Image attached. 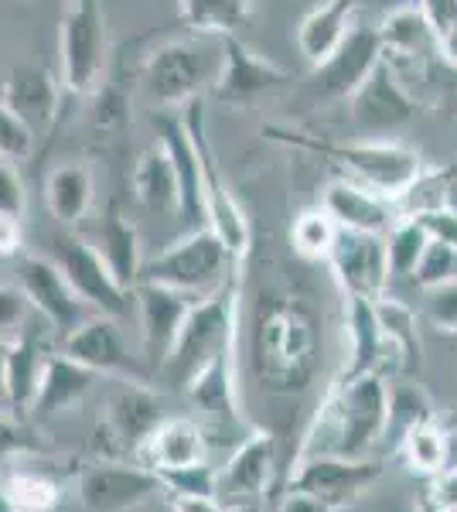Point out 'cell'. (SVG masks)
<instances>
[{"instance_id":"obj_1","label":"cell","mask_w":457,"mask_h":512,"mask_svg":"<svg viewBox=\"0 0 457 512\" xmlns=\"http://www.w3.org/2000/svg\"><path fill=\"white\" fill-rule=\"evenodd\" d=\"M321 366V315L311 297L270 291L256 297L249 318V369L273 393H301Z\"/></svg>"},{"instance_id":"obj_34","label":"cell","mask_w":457,"mask_h":512,"mask_svg":"<svg viewBox=\"0 0 457 512\" xmlns=\"http://www.w3.org/2000/svg\"><path fill=\"white\" fill-rule=\"evenodd\" d=\"M45 362L48 352L38 342V335H21L18 342H11V355H7V403L14 410H31Z\"/></svg>"},{"instance_id":"obj_44","label":"cell","mask_w":457,"mask_h":512,"mask_svg":"<svg viewBox=\"0 0 457 512\" xmlns=\"http://www.w3.org/2000/svg\"><path fill=\"white\" fill-rule=\"evenodd\" d=\"M35 130L24 123L11 106L0 99V158L4 161H28L35 154Z\"/></svg>"},{"instance_id":"obj_56","label":"cell","mask_w":457,"mask_h":512,"mask_svg":"<svg viewBox=\"0 0 457 512\" xmlns=\"http://www.w3.org/2000/svg\"><path fill=\"white\" fill-rule=\"evenodd\" d=\"M7 355H11V342L0 335V403H7Z\"/></svg>"},{"instance_id":"obj_29","label":"cell","mask_w":457,"mask_h":512,"mask_svg":"<svg viewBox=\"0 0 457 512\" xmlns=\"http://www.w3.org/2000/svg\"><path fill=\"white\" fill-rule=\"evenodd\" d=\"M99 373L89 366H82L72 355L65 352H48L45 373H41L35 403H31V414L52 417L62 414V410L76 407L79 400H86V393L96 386Z\"/></svg>"},{"instance_id":"obj_19","label":"cell","mask_w":457,"mask_h":512,"mask_svg":"<svg viewBox=\"0 0 457 512\" xmlns=\"http://www.w3.org/2000/svg\"><path fill=\"white\" fill-rule=\"evenodd\" d=\"M62 82L52 69L38 62L14 65L11 76L0 82V99L11 106L18 117L35 130V137L52 134L58 127V110H62Z\"/></svg>"},{"instance_id":"obj_18","label":"cell","mask_w":457,"mask_h":512,"mask_svg":"<svg viewBox=\"0 0 457 512\" xmlns=\"http://www.w3.org/2000/svg\"><path fill=\"white\" fill-rule=\"evenodd\" d=\"M345 328H348V355L338 383L348 379H359L369 373L389 376V373H403L400 369V355H396L393 342L382 332L379 318H376V301L372 297H345Z\"/></svg>"},{"instance_id":"obj_42","label":"cell","mask_w":457,"mask_h":512,"mask_svg":"<svg viewBox=\"0 0 457 512\" xmlns=\"http://www.w3.org/2000/svg\"><path fill=\"white\" fill-rule=\"evenodd\" d=\"M454 270H457V250L430 236L427 250H423L410 280L417 287H423V291H430V287H440V284H447V280H454Z\"/></svg>"},{"instance_id":"obj_51","label":"cell","mask_w":457,"mask_h":512,"mask_svg":"<svg viewBox=\"0 0 457 512\" xmlns=\"http://www.w3.org/2000/svg\"><path fill=\"white\" fill-rule=\"evenodd\" d=\"M24 250V219L0 212V256H21Z\"/></svg>"},{"instance_id":"obj_39","label":"cell","mask_w":457,"mask_h":512,"mask_svg":"<svg viewBox=\"0 0 457 512\" xmlns=\"http://www.w3.org/2000/svg\"><path fill=\"white\" fill-rule=\"evenodd\" d=\"M335 239H338V226L321 205L318 209H304L301 216L290 222V246L304 260H328Z\"/></svg>"},{"instance_id":"obj_17","label":"cell","mask_w":457,"mask_h":512,"mask_svg":"<svg viewBox=\"0 0 457 512\" xmlns=\"http://www.w3.org/2000/svg\"><path fill=\"white\" fill-rule=\"evenodd\" d=\"M164 492L161 475L144 468L140 461L134 465H96L79 478V502L82 512H127L137 509L140 502L154 499Z\"/></svg>"},{"instance_id":"obj_49","label":"cell","mask_w":457,"mask_h":512,"mask_svg":"<svg viewBox=\"0 0 457 512\" xmlns=\"http://www.w3.org/2000/svg\"><path fill=\"white\" fill-rule=\"evenodd\" d=\"M28 297H24L21 287H7L0 284V335L11 332V328H18L24 315H28Z\"/></svg>"},{"instance_id":"obj_36","label":"cell","mask_w":457,"mask_h":512,"mask_svg":"<svg viewBox=\"0 0 457 512\" xmlns=\"http://www.w3.org/2000/svg\"><path fill=\"white\" fill-rule=\"evenodd\" d=\"M14 512H55L62 502V485L55 475L38 472V468H18L0 485Z\"/></svg>"},{"instance_id":"obj_35","label":"cell","mask_w":457,"mask_h":512,"mask_svg":"<svg viewBox=\"0 0 457 512\" xmlns=\"http://www.w3.org/2000/svg\"><path fill=\"white\" fill-rule=\"evenodd\" d=\"M376 318L382 325V332L393 342L396 355H400V369L403 376H413L420 373L423 366V345H420V328H417V315L406 308L403 301L396 297L382 294L376 297Z\"/></svg>"},{"instance_id":"obj_50","label":"cell","mask_w":457,"mask_h":512,"mask_svg":"<svg viewBox=\"0 0 457 512\" xmlns=\"http://www.w3.org/2000/svg\"><path fill=\"white\" fill-rule=\"evenodd\" d=\"M423 226H427V233L440 239V243L454 246L457 250V212H447V209H434V212H423L417 216Z\"/></svg>"},{"instance_id":"obj_9","label":"cell","mask_w":457,"mask_h":512,"mask_svg":"<svg viewBox=\"0 0 457 512\" xmlns=\"http://www.w3.org/2000/svg\"><path fill=\"white\" fill-rule=\"evenodd\" d=\"M273 468H277V437L253 427L219 468L215 499L229 512H260L273 482Z\"/></svg>"},{"instance_id":"obj_40","label":"cell","mask_w":457,"mask_h":512,"mask_svg":"<svg viewBox=\"0 0 457 512\" xmlns=\"http://www.w3.org/2000/svg\"><path fill=\"white\" fill-rule=\"evenodd\" d=\"M420 76L427 86V103L447 120H457V65L437 52L420 65Z\"/></svg>"},{"instance_id":"obj_16","label":"cell","mask_w":457,"mask_h":512,"mask_svg":"<svg viewBox=\"0 0 457 512\" xmlns=\"http://www.w3.org/2000/svg\"><path fill=\"white\" fill-rule=\"evenodd\" d=\"M21 291L28 297V304L38 311L58 335L76 332L82 321L89 318V304L72 291V284L58 270L52 256H21Z\"/></svg>"},{"instance_id":"obj_7","label":"cell","mask_w":457,"mask_h":512,"mask_svg":"<svg viewBox=\"0 0 457 512\" xmlns=\"http://www.w3.org/2000/svg\"><path fill=\"white\" fill-rule=\"evenodd\" d=\"M185 123H188L191 140H195L198 168H202L205 226H209L212 233L226 243V250L236 256L239 263H243L249 256V246H253V226H249V216H246L243 202H239V195L232 192L226 175L219 171V161H215L212 140H209V127H205V103L202 99H191V103L185 106Z\"/></svg>"},{"instance_id":"obj_12","label":"cell","mask_w":457,"mask_h":512,"mask_svg":"<svg viewBox=\"0 0 457 512\" xmlns=\"http://www.w3.org/2000/svg\"><path fill=\"white\" fill-rule=\"evenodd\" d=\"M52 260L58 263L65 280L72 284V291H76L96 315H110V318L127 315L130 291L120 287V280L110 274V267H106L103 253L96 250V243L65 233L52 243Z\"/></svg>"},{"instance_id":"obj_47","label":"cell","mask_w":457,"mask_h":512,"mask_svg":"<svg viewBox=\"0 0 457 512\" xmlns=\"http://www.w3.org/2000/svg\"><path fill=\"white\" fill-rule=\"evenodd\" d=\"M41 451H45V441L31 427L0 414V458L4 454H41Z\"/></svg>"},{"instance_id":"obj_28","label":"cell","mask_w":457,"mask_h":512,"mask_svg":"<svg viewBox=\"0 0 457 512\" xmlns=\"http://www.w3.org/2000/svg\"><path fill=\"white\" fill-rule=\"evenodd\" d=\"M379 38L382 48H386V59L396 65V69H410V65H420L437 55V38L430 31V21L423 18L420 4H403L393 7L386 18L379 21Z\"/></svg>"},{"instance_id":"obj_57","label":"cell","mask_w":457,"mask_h":512,"mask_svg":"<svg viewBox=\"0 0 457 512\" xmlns=\"http://www.w3.org/2000/svg\"><path fill=\"white\" fill-rule=\"evenodd\" d=\"M417 512H451V509H444L440 502L434 499L430 492H423L420 499H417Z\"/></svg>"},{"instance_id":"obj_43","label":"cell","mask_w":457,"mask_h":512,"mask_svg":"<svg viewBox=\"0 0 457 512\" xmlns=\"http://www.w3.org/2000/svg\"><path fill=\"white\" fill-rule=\"evenodd\" d=\"M447 62L457 65V0H417Z\"/></svg>"},{"instance_id":"obj_45","label":"cell","mask_w":457,"mask_h":512,"mask_svg":"<svg viewBox=\"0 0 457 512\" xmlns=\"http://www.w3.org/2000/svg\"><path fill=\"white\" fill-rule=\"evenodd\" d=\"M215 478H219V468H212L209 461H198L188 468L161 472V485L171 495H215Z\"/></svg>"},{"instance_id":"obj_5","label":"cell","mask_w":457,"mask_h":512,"mask_svg":"<svg viewBox=\"0 0 457 512\" xmlns=\"http://www.w3.org/2000/svg\"><path fill=\"white\" fill-rule=\"evenodd\" d=\"M110 38L103 0H65L58 24V82L69 99L93 96L106 79Z\"/></svg>"},{"instance_id":"obj_52","label":"cell","mask_w":457,"mask_h":512,"mask_svg":"<svg viewBox=\"0 0 457 512\" xmlns=\"http://www.w3.org/2000/svg\"><path fill=\"white\" fill-rule=\"evenodd\" d=\"M277 512H335L331 506H324L318 495L301 492V489H287V495L280 499Z\"/></svg>"},{"instance_id":"obj_41","label":"cell","mask_w":457,"mask_h":512,"mask_svg":"<svg viewBox=\"0 0 457 512\" xmlns=\"http://www.w3.org/2000/svg\"><path fill=\"white\" fill-rule=\"evenodd\" d=\"M123 72L116 79L106 82L96 89V106H93V130L96 134H120L130 120V96H127V86H123Z\"/></svg>"},{"instance_id":"obj_53","label":"cell","mask_w":457,"mask_h":512,"mask_svg":"<svg viewBox=\"0 0 457 512\" xmlns=\"http://www.w3.org/2000/svg\"><path fill=\"white\" fill-rule=\"evenodd\" d=\"M171 512H229L215 495H168Z\"/></svg>"},{"instance_id":"obj_13","label":"cell","mask_w":457,"mask_h":512,"mask_svg":"<svg viewBox=\"0 0 457 512\" xmlns=\"http://www.w3.org/2000/svg\"><path fill=\"white\" fill-rule=\"evenodd\" d=\"M382 478V465L372 458H342V454H311L297 458L290 472V489L318 495L324 506L345 509L362 499Z\"/></svg>"},{"instance_id":"obj_30","label":"cell","mask_w":457,"mask_h":512,"mask_svg":"<svg viewBox=\"0 0 457 512\" xmlns=\"http://www.w3.org/2000/svg\"><path fill=\"white\" fill-rule=\"evenodd\" d=\"M96 250L103 253L106 267L120 280V287H127L134 294V287L140 284V270H144V253H140L137 226L120 212V202L106 205V216L99 222Z\"/></svg>"},{"instance_id":"obj_23","label":"cell","mask_w":457,"mask_h":512,"mask_svg":"<svg viewBox=\"0 0 457 512\" xmlns=\"http://www.w3.org/2000/svg\"><path fill=\"white\" fill-rule=\"evenodd\" d=\"M321 209L335 219L338 229H355V233L386 236L389 226L400 219L396 216L400 205H396L393 198H382L372 192V188H365L352 178L331 181L321 192Z\"/></svg>"},{"instance_id":"obj_54","label":"cell","mask_w":457,"mask_h":512,"mask_svg":"<svg viewBox=\"0 0 457 512\" xmlns=\"http://www.w3.org/2000/svg\"><path fill=\"white\" fill-rule=\"evenodd\" d=\"M430 495L440 502L444 509L457 512V465H451L447 472H440L434 478V485H430Z\"/></svg>"},{"instance_id":"obj_58","label":"cell","mask_w":457,"mask_h":512,"mask_svg":"<svg viewBox=\"0 0 457 512\" xmlns=\"http://www.w3.org/2000/svg\"><path fill=\"white\" fill-rule=\"evenodd\" d=\"M0 512H14V509H11V502H7V495H4V489H0Z\"/></svg>"},{"instance_id":"obj_14","label":"cell","mask_w":457,"mask_h":512,"mask_svg":"<svg viewBox=\"0 0 457 512\" xmlns=\"http://www.w3.org/2000/svg\"><path fill=\"white\" fill-rule=\"evenodd\" d=\"M137 311H140V338H144L147 373H161L168 366L174 345H178L181 325H185L195 297L185 291H174L168 284L140 280L134 287Z\"/></svg>"},{"instance_id":"obj_26","label":"cell","mask_w":457,"mask_h":512,"mask_svg":"<svg viewBox=\"0 0 457 512\" xmlns=\"http://www.w3.org/2000/svg\"><path fill=\"white\" fill-rule=\"evenodd\" d=\"M362 0H321L297 24V48L318 69L335 55V48L348 38L355 24V11Z\"/></svg>"},{"instance_id":"obj_25","label":"cell","mask_w":457,"mask_h":512,"mask_svg":"<svg viewBox=\"0 0 457 512\" xmlns=\"http://www.w3.org/2000/svg\"><path fill=\"white\" fill-rule=\"evenodd\" d=\"M164 403L147 379H123L110 396V407H106V431H110L123 448L137 451V444L154 431L164 420Z\"/></svg>"},{"instance_id":"obj_21","label":"cell","mask_w":457,"mask_h":512,"mask_svg":"<svg viewBox=\"0 0 457 512\" xmlns=\"http://www.w3.org/2000/svg\"><path fill=\"white\" fill-rule=\"evenodd\" d=\"M65 355H72L82 366L96 369L99 376L113 373L123 379H147V369L137 355H130L120 328L110 315H89L76 332L65 335Z\"/></svg>"},{"instance_id":"obj_55","label":"cell","mask_w":457,"mask_h":512,"mask_svg":"<svg viewBox=\"0 0 457 512\" xmlns=\"http://www.w3.org/2000/svg\"><path fill=\"white\" fill-rule=\"evenodd\" d=\"M440 209L457 212V161L440 164Z\"/></svg>"},{"instance_id":"obj_11","label":"cell","mask_w":457,"mask_h":512,"mask_svg":"<svg viewBox=\"0 0 457 512\" xmlns=\"http://www.w3.org/2000/svg\"><path fill=\"white\" fill-rule=\"evenodd\" d=\"M348 103V117H352L355 127L362 134H393V130H403L406 123H413L420 117L423 103L413 96L410 86H403L400 69H396L389 59H382L372 76L355 89Z\"/></svg>"},{"instance_id":"obj_38","label":"cell","mask_w":457,"mask_h":512,"mask_svg":"<svg viewBox=\"0 0 457 512\" xmlns=\"http://www.w3.org/2000/svg\"><path fill=\"white\" fill-rule=\"evenodd\" d=\"M430 243L427 226L417 216H400L386 233V263L389 277H413L423 250Z\"/></svg>"},{"instance_id":"obj_33","label":"cell","mask_w":457,"mask_h":512,"mask_svg":"<svg viewBox=\"0 0 457 512\" xmlns=\"http://www.w3.org/2000/svg\"><path fill=\"white\" fill-rule=\"evenodd\" d=\"M178 18L198 38L239 35L253 18V0H178Z\"/></svg>"},{"instance_id":"obj_8","label":"cell","mask_w":457,"mask_h":512,"mask_svg":"<svg viewBox=\"0 0 457 512\" xmlns=\"http://www.w3.org/2000/svg\"><path fill=\"white\" fill-rule=\"evenodd\" d=\"M212 79V62L198 41H164L140 62L137 82L157 110H185Z\"/></svg>"},{"instance_id":"obj_37","label":"cell","mask_w":457,"mask_h":512,"mask_svg":"<svg viewBox=\"0 0 457 512\" xmlns=\"http://www.w3.org/2000/svg\"><path fill=\"white\" fill-rule=\"evenodd\" d=\"M434 417V403L430 396L420 390L417 383H410V376H403L396 386H389V410H386V431H382V441L396 444L403 441L406 431L420 424V420Z\"/></svg>"},{"instance_id":"obj_10","label":"cell","mask_w":457,"mask_h":512,"mask_svg":"<svg viewBox=\"0 0 457 512\" xmlns=\"http://www.w3.org/2000/svg\"><path fill=\"white\" fill-rule=\"evenodd\" d=\"M222 45V65L212 79V99L219 106H243L256 103L260 96L277 93L294 82V76L277 65L267 55H260L256 48H249L239 35H226V38H215Z\"/></svg>"},{"instance_id":"obj_46","label":"cell","mask_w":457,"mask_h":512,"mask_svg":"<svg viewBox=\"0 0 457 512\" xmlns=\"http://www.w3.org/2000/svg\"><path fill=\"white\" fill-rule=\"evenodd\" d=\"M427 321L437 328V332H451L457 335V277L447 280L440 287H430L427 291Z\"/></svg>"},{"instance_id":"obj_48","label":"cell","mask_w":457,"mask_h":512,"mask_svg":"<svg viewBox=\"0 0 457 512\" xmlns=\"http://www.w3.org/2000/svg\"><path fill=\"white\" fill-rule=\"evenodd\" d=\"M28 209V192H24V178L18 175L14 161L0 158V212L4 216H21Z\"/></svg>"},{"instance_id":"obj_24","label":"cell","mask_w":457,"mask_h":512,"mask_svg":"<svg viewBox=\"0 0 457 512\" xmlns=\"http://www.w3.org/2000/svg\"><path fill=\"white\" fill-rule=\"evenodd\" d=\"M236 349H239V342H232L222 352H215L212 359L205 362L202 369H195V373L188 376V383L181 386L188 400L195 403L205 417H212L215 424H232V420H239Z\"/></svg>"},{"instance_id":"obj_15","label":"cell","mask_w":457,"mask_h":512,"mask_svg":"<svg viewBox=\"0 0 457 512\" xmlns=\"http://www.w3.org/2000/svg\"><path fill=\"white\" fill-rule=\"evenodd\" d=\"M335 274V284L345 297H382L389 284L386 263V236L379 233H355V229H338V239L324 260Z\"/></svg>"},{"instance_id":"obj_3","label":"cell","mask_w":457,"mask_h":512,"mask_svg":"<svg viewBox=\"0 0 457 512\" xmlns=\"http://www.w3.org/2000/svg\"><path fill=\"white\" fill-rule=\"evenodd\" d=\"M263 137H267L270 144L297 147V151H307V154H314V158L331 161L352 181L372 188V192L382 198H393V202H400L406 195V188L423 175L420 154L406 144H396V140H324V137L304 134V130L277 127V123H267Z\"/></svg>"},{"instance_id":"obj_2","label":"cell","mask_w":457,"mask_h":512,"mask_svg":"<svg viewBox=\"0 0 457 512\" xmlns=\"http://www.w3.org/2000/svg\"><path fill=\"white\" fill-rule=\"evenodd\" d=\"M389 383L386 376L369 373L348 383H331L318 414L304 434L297 458L311 454H342V458H365L386 431Z\"/></svg>"},{"instance_id":"obj_31","label":"cell","mask_w":457,"mask_h":512,"mask_svg":"<svg viewBox=\"0 0 457 512\" xmlns=\"http://www.w3.org/2000/svg\"><path fill=\"white\" fill-rule=\"evenodd\" d=\"M96 198V178L93 168L82 161L58 164L52 175L45 178V205L62 226H79L89 216Z\"/></svg>"},{"instance_id":"obj_6","label":"cell","mask_w":457,"mask_h":512,"mask_svg":"<svg viewBox=\"0 0 457 512\" xmlns=\"http://www.w3.org/2000/svg\"><path fill=\"white\" fill-rule=\"evenodd\" d=\"M239 301H243V294H239V274H236L215 294L198 297V301L191 304L185 325H181L178 345H174L168 366L161 369V373L171 376V383L185 386L188 376L195 373V369H202L215 352L239 342V318H243Z\"/></svg>"},{"instance_id":"obj_27","label":"cell","mask_w":457,"mask_h":512,"mask_svg":"<svg viewBox=\"0 0 457 512\" xmlns=\"http://www.w3.org/2000/svg\"><path fill=\"white\" fill-rule=\"evenodd\" d=\"M130 185H134V198L147 212H157V216H181V181H178V171H174L168 147H164L161 140L137 154Z\"/></svg>"},{"instance_id":"obj_32","label":"cell","mask_w":457,"mask_h":512,"mask_svg":"<svg viewBox=\"0 0 457 512\" xmlns=\"http://www.w3.org/2000/svg\"><path fill=\"white\" fill-rule=\"evenodd\" d=\"M396 454H400L403 465L410 468L413 475L434 482L440 472L451 468V434H447V427L440 424V417L434 414V417L420 420L413 431L403 434V441L396 444Z\"/></svg>"},{"instance_id":"obj_4","label":"cell","mask_w":457,"mask_h":512,"mask_svg":"<svg viewBox=\"0 0 457 512\" xmlns=\"http://www.w3.org/2000/svg\"><path fill=\"white\" fill-rule=\"evenodd\" d=\"M239 267L243 263L226 250V243L209 226H198L188 236L174 239L168 250L144 260L140 280L168 284L174 291H185L198 301V297L215 294L226 280L236 277Z\"/></svg>"},{"instance_id":"obj_22","label":"cell","mask_w":457,"mask_h":512,"mask_svg":"<svg viewBox=\"0 0 457 512\" xmlns=\"http://www.w3.org/2000/svg\"><path fill=\"white\" fill-rule=\"evenodd\" d=\"M134 461L151 472H174L198 461H209V437L191 417H164L144 441L137 444Z\"/></svg>"},{"instance_id":"obj_20","label":"cell","mask_w":457,"mask_h":512,"mask_svg":"<svg viewBox=\"0 0 457 512\" xmlns=\"http://www.w3.org/2000/svg\"><path fill=\"white\" fill-rule=\"evenodd\" d=\"M382 59H386V48H382L379 28L352 24V31H348V38L335 48V55L314 69L318 93L328 99H348L372 76V69H376Z\"/></svg>"}]
</instances>
